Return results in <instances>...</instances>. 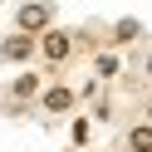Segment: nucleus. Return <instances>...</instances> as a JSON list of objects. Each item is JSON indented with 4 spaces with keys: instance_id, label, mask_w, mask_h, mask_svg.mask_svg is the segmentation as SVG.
I'll use <instances>...</instances> for the list:
<instances>
[{
    "instance_id": "39448f33",
    "label": "nucleus",
    "mask_w": 152,
    "mask_h": 152,
    "mask_svg": "<svg viewBox=\"0 0 152 152\" xmlns=\"http://www.w3.org/2000/svg\"><path fill=\"white\" fill-rule=\"evenodd\" d=\"M132 147H137V152H152V128H132Z\"/></svg>"
},
{
    "instance_id": "f03ea898",
    "label": "nucleus",
    "mask_w": 152,
    "mask_h": 152,
    "mask_svg": "<svg viewBox=\"0 0 152 152\" xmlns=\"http://www.w3.org/2000/svg\"><path fill=\"white\" fill-rule=\"evenodd\" d=\"M30 54H34V39H25V34H15V39H5V44H0V59H5V64L30 59Z\"/></svg>"
},
{
    "instance_id": "7ed1b4c3",
    "label": "nucleus",
    "mask_w": 152,
    "mask_h": 152,
    "mask_svg": "<svg viewBox=\"0 0 152 152\" xmlns=\"http://www.w3.org/2000/svg\"><path fill=\"white\" fill-rule=\"evenodd\" d=\"M44 54H49V59H64V54H69V34L49 30V34H44Z\"/></svg>"
},
{
    "instance_id": "f257e3e1",
    "label": "nucleus",
    "mask_w": 152,
    "mask_h": 152,
    "mask_svg": "<svg viewBox=\"0 0 152 152\" xmlns=\"http://www.w3.org/2000/svg\"><path fill=\"white\" fill-rule=\"evenodd\" d=\"M49 25V5L34 0V5H20V30H44Z\"/></svg>"
},
{
    "instance_id": "0eeeda50",
    "label": "nucleus",
    "mask_w": 152,
    "mask_h": 152,
    "mask_svg": "<svg viewBox=\"0 0 152 152\" xmlns=\"http://www.w3.org/2000/svg\"><path fill=\"white\" fill-rule=\"evenodd\" d=\"M147 74H152V59H147Z\"/></svg>"
},
{
    "instance_id": "423d86ee",
    "label": "nucleus",
    "mask_w": 152,
    "mask_h": 152,
    "mask_svg": "<svg viewBox=\"0 0 152 152\" xmlns=\"http://www.w3.org/2000/svg\"><path fill=\"white\" fill-rule=\"evenodd\" d=\"M137 30H142L137 20H118V39H123V44H128V39H132V34H137Z\"/></svg>"
},
{
    "instance_id": "20e7f679",
    "label": "nucleus",
    "mask_w": 152,
    "mask_h": 152,
    "mask_svg": "<svg viewBox=\"0 0 152 152\" xmlns=\"http://www.w3.org/2000/svg\"><path fill=\"white\" fill-rule=\"evenodd\" d=\"M69 98H74L69 88H49V93H44V108H54V113H59V108H69Z\"/></svg>"
},
{
    "instance_id": "6e6552de",
    "label": "nucleus",
    "mask_w": 152,
    "mask_h": 152,
    "mask_svg": "<svg viewBox=\"0 0 152 152\" xmlns=\"http://www.w3.org/2000/svg\"><path fill=\"white\" fill-rule=\"evenodd\" d=\"M147 113H152V108H147Z\"/></svg>"
}]
</instances>
